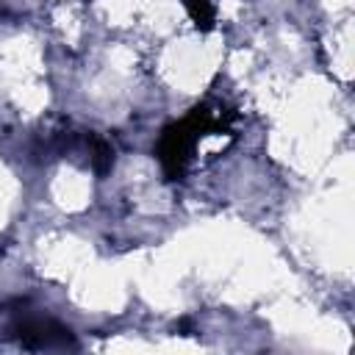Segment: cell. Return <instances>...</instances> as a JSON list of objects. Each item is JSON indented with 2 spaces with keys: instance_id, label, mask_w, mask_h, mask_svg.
<instances>
[{
  "instance_id": "1",
  "label": "cell",
  "mask_w": 355,
  "mask_h": 355,
  "mask_svg": "<svg viewBox=\"0 0 355 355\" xmlns=\"http://www.w3.org/2000/svg\"><path fill=\"white\" fill-rule=\"evenodd\" d=\"M230 119H233V111L211 108L202 103V105H194L180 122H169L161 130L158 144H155V155L161 161L166 180H180L189 169L197 141L208 136L211 130H227Z\"/></svg>"
},
{
  "instance_id": "2",
  "label": "cell",
  "mask_w": 355,
  "mask_h": 355,
  "mask_svg": "<svg viewBox=\"0 0 355 355\" xmlns=\"http://www.w3.org/2000/svg\"><path fill=\"white\" fill-rule=\"evenodd\" d=\"M6 338L17 341L25 349H75L78 341L72 330L50 316L42 313H28V311H14V316L6 324Z\"/></svg>"
},
{
  "instance_id": "3",
  "label": "cell",
  "mask_w": 355,
  "mask_h": 355,
  "mask_svg": "<svg viewBox=\"0 0 355 355\" xmlns=\"http://www.w3.org/2000/svg\"><path fill=\"white\" fill-rule=\"evenodd\" d=\"M86 150H89V164L97 175H108L114 169V147L100 139V136H86Z\"/></svg>"
},
{
  "instance_id": "4",
  "label": "cell",
  "mask_w": 355,
  "mask_h": 355,
  "mask_svg": "<svg viewBox=\"0 0 355 355\" xmlns=\"http://www.w3.org/2000/svg\"><path fill=\"white\" fill-rule=\"evenodd\" d=\"M191 22L200 28V31H211L214 22H216V11H214V3L211 0H183Z\"/></svg>"
}]
</instances>
